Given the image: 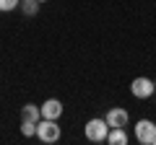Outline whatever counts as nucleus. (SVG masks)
Listing matches in <instances>:
<instances>
[{
  "instance_id": "obj_7",
  "label": "nucleus",
  "mask_w": 156,
  "mask_h": 145,
  "mask_svg": "<svg viewBox=\"0 0 156 145\" xmlns=\"http://www.w3.org/2000/svg\"><path fill=\"white\" fill-rule=\"evenodd\" d=\"M39 119H42V112L37 104H26L21 109V122H39Z\"/></svg>"
},
{
  "instance_id": "obj_3",
  "label": "nucleus",
  "mask_w": 156,
  "mask_h": 145,
  "mask_svg": "<svg viewBox=\"0 0 156 145\" xmlns=\"http://www.w3.org/2000/svg\"><path fill=\"white\" fill-rule=\"evenodd\" d=\"M135 137H138V143H143V145H156V122L140 119V122L135 124Z\"/></svg>"
},
{
  "instance_id": "obj_13",
  "label": "nucleus",
  "mask_w": 156,
  "mask_h": 145,
  "mask_svg": "<svg viewBox=\"0 0 156 145\" xmlns=\"http://www.w3.org/2000/svg\"><path fill=\"white\" fill-rule=\"evenodd\" d=\"M154 86H156V80H154Z\"/></svg>"
},
{
  "instance_id": "obj_10",
  "label": "nucleus",
  "mask_w": 156,
  "mask_h": 145,
  "mask_svg": "<svg viewBox=\"0 0 156 145\" xmlns=\"http://www.w3.org/2000/svg\"><path fill=\"white\" fill-rule=\"evenodd\" d=\"M21 135L23 137H34L37 135V122H21Z\"/></svg>"
},
{
  "instance_id": "obj_5",
  "label": "nucleus",
  "mask_w": 156,
  "mask_h": 145,
  "mask_svg": "<svg viewBox=\"0 0 156 145\" xmlns=\"http://www.w3.org/2000/svg\"><path fill=\"white\" fill-rule=\"evenodd\" d=\"M39 112H42V117H44V119H60L62 117V101L47 99L44 104L39 106Z\"/></svg>"
},
{
  "instance_id": "obj_8",
  "label": "nucleus",
  "mask_w": 156,
  "mask_h": 145,
  "mask_svg": "<svg viewBox=\"0 0 156 145\" xmlns=\"http://www.w3.org/2000/svg\"><path fill=\"white\" fill-rule=\"evenodd\" d=\"M107 143H112V145H125V143H128V132H125V127H109Z\"/></svg>"
},
{
  "instance_id": "obj_4",
  "label": "nucleus",
  "mask_w": 156,
  "mask_h": 145,
  "mask_svg": "<svg viewBox=\"0 0 156 145\" xmlns=\"http://www.w3.org/2000/svg\"><path fill=\"white\" fill-rule=\"evenodd\" d=\"M130 91H133L135 99H148V96L156 91V86H154V80H151V78L140 75V78H135L133 83H130Z\"/></svg>"
},
{
  "instance_id": "obj_1",
  "label": "nucleus",
  "mask_w": 156,
  "mask_h": 145,
  "mask_svg": "<svg viewBox=\"0 0 156 145\" xmlns=\"http://www.w3.org/2000/svg\"><path fill=\"white\" fill-rule=\"evenodd\" d=\"M60 124H57V119H39L37 122V137L42 140V143H57L60 140Z\"/></svg>"
},
{
  "instance_id": "obj_2",
  "label": "nucleus",
  "mask_w": 156,
  "mask_h": 145,
  "mask_svg": "<svg viewBox=\"0 0 156 145\" xmlns=\"http://www.w3.org/2000/svg\"><path fill=\"white\" fill-rule=\"evenodd\" d=\"M107 135H109L107 119H89V122H86V137H89L91 143H104Z\"/></svg>"
},
{
  "instance_id": "obj_11",
  "label": "nucleus",
  "mask_w": 156,
  "mask_h": 145,
  "mask_svg": "<svg viewBox=\"0 0 156 145\" xmlns=\"http://www.w3.org/2000/svg\"><path fill=\"white\" fill-rule=\"evenodd\" d=\"M21 0H0V13H8V11H16Z\"/></svg>"
},
{
  "instance_id": "obj_9",
  "label": "nucleus",
  "mask_w": 156,
  "mask_h": 145,
  "mask_svg": "<svg viewBox=\"0 0 156 145\" xmlns=\"http://www.w3.org/2000/svg\"><path fill=\"white\" fill-rule=\"evenodd\" d=\"M39 5H42L39 0H21V3H18V8H21L23 16H37V13H39Z\"/></svg>"
},
{
  "instance_id": "obj_12",
  "label": "nucleus",
  "mask_w": 156,
  "mask_h": 145,
  "mask_svg": "<svg viewBox=\"0 0 156 145\" xmlns=\"http://www.w3.org/2000/svg\"><path fill=\"white\" fill-rule=\"evenodd\" d=\"M39 3H47V0H39Z\"/></svg>"
},
{
  "instance_id": "obj_6",
  "label": "nucleus",
  "mask_w": 156,
  "mask_h": 145,
  "mask_svg": "<svg viewBox=\"0 0 156 145\" xmlns=\"http://www.w3.org/2000/svg\"><path fill=\"white\" fill-rule=\"evenodd\" d=\"M107 124H109V127H125V124H128V119H130V114L125 112V109H120V106H117V109H109V112H107Z\"/></svg>"
}]
</instances>
